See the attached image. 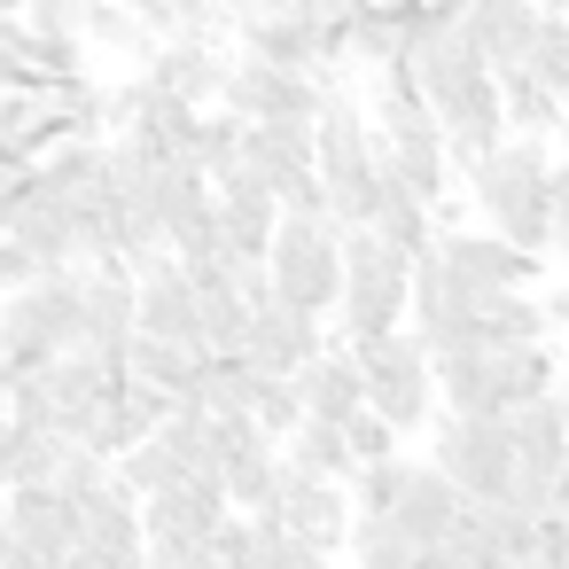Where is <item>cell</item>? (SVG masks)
Segmentation results:
<instances>
[{"mask_svg": "<svg viewBox=\"0 0 569 569\" xmlns=\"http://www.w3.org/2000/svg\"><path fill=\"white\" fill-rule=\"evenodd\" d=\"M546 172H553V149H546V141H515V133H507L476 172H460L468 196H476V211H483V227H491L499 242H515L522 258H546V250H553Z\"/></svg>", "mask_w": 569, "mask_h": 569, "instance_id": "cell-1", "label": "cell"}, {"mask_svg": "<svg viewBox=\"0 0 569 569\" xmlns=\"http://www.w3.org/2000/svg\"><path fill=\"white\" fill-rule=\"evenodd\" d=\"M336 266H343V281H336L343 343H367V336L406 328V266H413V258H398V250H390L382 234H367V227H336Z\"/></svg>", "mask_w": 569, "mask_h": 569, "instance_id": "cell-2", "label": "cell"}, {"mask_svg": "<svg viewBox=\"0 0 569 569\" xmlns=\"http://www.w3.org/2000/svg\"><path fill=\"white\" fill-rule=\"evenodd\" d=\"M266 281H273V305L328 320L336 312V281H343V266H336V219L281 211L273 242H266Z\"/></svg>", "mask_w": 569, "mask_h": 569, "instance_id": "cell-3", "label": "cell"}, {"mask_svg": "<svg viewBox=\"0 0 569 569\" xmlns=\"http://www.w3.org/2000/svg\"><path fill=\"white\" fill-rule=\"evenodd\" d=\"M429 468L452 476L460 499L499 507L507 476H515V445H507V413H429Z\"/></svg>", "mask_w": 569, "mask_h": 569, "instance_id": "cell-4", "label": "cell"}, {"mask_svg": "<svg viewBox=\"0 0 569 569\" xmlns=\"http://www.w3.org/2000/svg\"><path fill=\"white\" fill-rule=\"evenodd\" d=\"M343 359L367 375V413H382L398 437L421 429L437 413V390H429V351L413 328H390V336H367V343H343Z\"/></svg>", "mask_w": 569, "mask_h": 569, "instance_id": "cell-5", "label": "cell"}, {"mask_svg": "<svg viewBox=\"0 0 569 569\" xmlns=\"http://www.w3.org/2000/svg\"><path fill=\"white\" fill-rule=\"evenodd\" d=\"M328 79H336V71H328ZM328 79H320V71H273V63H258V56H234L227 79H219V110L242 118V126H258V118H320Z\"/></svg>", "mask_w": 569, "mask_h": 569, "instance_id": "cell-6", "label": "cell"}, {"mask_svg": "<svg viewBox=\"0 0 569 569\" xmlns=\"http://www.w3.org/2000/svg\"><path fill=\"white\" fill-rule=\"evenodd\" d=\"M437 266L468 289V297H499V289H538V258H522L515 242H499L491 227H437Z\"/></svg>", "mask_w": 569, "mask_h": 569, "instance_id": "cell-7", "label": "cell"}, {"mask_svg": "<svg viewBox=\"0 0 569 569\" xmlns=\"http://www.w3.org/2000/svg\"><path fill=\"white\" fill-rule=\"evenodd\" d=\"M289 538H312V546H343V530H351V491L343 483H328V476H305V468H289L281 452H273V507H266Z\"/></svg>", "mask_w": 569, "mask_h": 569, "instance_id": "cell-8", "label": "cell"}, {"mask_svg": "<svg viewBox=\"0 0 569 569\" xmlns=\"http://www.w3.org/2000/svg\"><path fill=\"white\" fill-rule=\"evenodd\" d=\"M133 328L203 351V343H196V281H188V266H180L172 250H157V258L133 266Z\"/></svg>", "mask_w": 569, "mask_h": 569, "instance_id": "cell-9", "label": "cell"}, {"mask_svg": "<svg viewBox=\"0 0 569 569\" xmlns=\"http://www.w3.org/2000/svg\"><path fill=\"white\" fill-rule=\"evenodd\" d=\"M234 164H242V172H258V188L281 203V196L312 172V118H258V126H242Z\"/></svg>", "mask_w": 569, "mask_h": 569, "instance_id": "cell-10", "label": "cell"}, {"mask_svg": "<svg viewBox=\"0 0 569 569\" xmlns=\"http://www.w3.org/2000/svg\"><path fill=\"white\" fill-rule=\"evenodd\" d=\"M312 351H328V328L312 312H289V305H250V328H242V359L258 375H297Z\"/></svg>", "mask_w": 569, "mask_h": 569, "instance_id": "cell-11", "label": "cell"}, {"mask_svg": "<svg viewBox=\"0 0 569 569\" xmlns=\"http://www.w3.org/2000/svg\"><path fill=\"white\" fill-rule=\"evenodd\" d=\"M468 40H476V56H483V71L491 79H507V71H522L530 63V48H538V0H468Z\"/></svg>", "mask_w": 569, "mask_h": 569, "instance_id": "cell-12", "label": "cell"}, {"mask_svg": "<svg viewBox=\"0 0 569 569\" xmlns=\"http://www.w3.org/2000/svg\"><path fill=\"white\" fill-rule=\"evenodd\" d=\"M0 522H9L17 546H32L48 561H63L79 546V515H71V499L56 483H9V491H0Z\"/></svg>", "mask_w": 569, "mask_h": 569, "instance_id": "cell-13", "label": "cell"}, {"mask_svg": "<svg viewBox=\"0 0 569 569\" xmlns=\"http://www.w3.org/2000/svg\"><path fill=\"white\" fill-rule=\"evenodd\" d=\"M227 48H203V40H157V56L141 63V79L149 87H164L172 102H188V110H203V102H219V79H227Z\"/></svg>", "mask_w": 569, "mask_h": 569, "instance_id": "cell-14", "label": "cell"}, {"mask_svg": "<svg viewBox=\"0 0 569 569\" xmlns=\"http://www.w3.org/2000/svg\"><path fill=\"white\" fill-rule=\"evenodd\" d=\"M219 515H227L219 483H203V476H172L164 491H149V499H141V546H164V538H203Z\"/></svg>", "mask_w": 569, "mask_h": 569, "instance_id": "cell-15", "label": "cell"}, {"mask_svg": "<svg viewBox=\"0 0 569 569\" xmlns=\"http://www.w3.org/2000/svg\"><path fill=\"white\" fill-rule=\"evenodd\" d=\"M234 48H242V56H258V63H273V71H320V79H328V71H343L297 9H281V17H250V24L234 32Z\"/></svg>", "mask_w": 569, "mask_h": 569, "instance_id": "cell-16", "label": "cell"}, {"mask_svg": "<svg viewBox=\"0 0 569 569\" xmlns=\"http://www.w3.org/2000/svg\"><path fill=\"white\" fill-rule=\"evenodd\" d=\"M297 406H305V421H328V429H343L359 406H367V375L343 359V351H312L297 375Z\"/></svg>", "mask_w": 569, "mask_h": 569, "instance_id": "cell-17", "label": "cell"}, {"mask_svg": "<svg viewBox=\"0 0 569 569\" xmlns=\"http://www.w3.org/2000/svg\"><path fill=\"white\" fill-rule=\"evenodd\" d=\"M126 336H133V273L126 266H87L79 273V343H126Z\"/></svg>", "mask_w": 569, "mask_h": 569, "instance_id": "cell-18", "label": "cell"}, {"mask_svg": "<svg viewBox=\"0 0 569 569\" xmlns=\"http://www.w3.org/2000/svg\"><path fill=\"white\" fill-rule=\"evenodd\" d=\"M452 515H460L452 476H445V468H429V460H413V468H406V491H398V507H390V522H398L413 546H437V538L452 530Z\"/></svg>", "mask_w": 569, "mask_h": 569, "instance_id": "cell-19", "label": "cell"}, {"mask_svg": "<svg viewBox=\"0 0 569 569\" xmlns=\"http://www.w3.org/2000/svg\"><path fill=\"white\" fill-rule=\"evenodd\" d=\"M367 234H382L398 258H421L429 242H437V219H429V203L413 196V188H398L382 164H375V203H367Z\"/></svg>", "mask_w": 569, "mask_h": 569, "instance_id": "cell-20", "label": "cell"}, {"mask_svg": "<svg viewBox=\"0 0 569 569\" xmlns=\"http://www.w3.org/2000/svg\"><path fill=\"white\" fill-rule=\"evenodd\" d=\"M507 445H515V468H522V476H546V483H553V468H561V452H569V421H561L553 390H546V398H522V406L507 413Z\"/></svg>", "mask_w": 569, "mask_h": 569, "instance_id": "cell-21", "label": "cell"}, {"mask_svg": "<svg viewBox=\"0 0 569 569\" xmlns=\"http://www.w3.org/2000/svg\"><path fill=\"white\" fill-rule=\"evenodd\" d=\"M546 305L538 289H499V297H476V343L483 351H515V343H546Z\"/></svg>", "mask_w": 569, "mask_h": 569, "instance_id": "cell-22", "label": "cell"}, {"mask_svg": "<svg viewBox=\"0 0 569 569\" xmlns=\"http://www.w3.org/2000/svg\"><path fill=\"white\" fill-rule=\"evenodd\" d=\"M79 48H87V56L149 63V56H157V32H149L133 9H118V0H87V9H79Z\"/></svg>", "mask_w": 569, "mask_h": 569, "instance_id": "cell-23", "label": "cell"}, {"mask_svg": "<svg viewBox=\"0 0 569 569\" xmlns=\"http://www.w3.org/2000/svg\"><path fill=\"white\" fill-rule=\"evenodd\" d=\"M211 351H188V343H172V336H126V375L133 382H157V390H172V398H188L196 390V367H203Z\"/></svg>", "mask_w": 569, "mask_h": 569, "instance_id": "cell-24", "label": "cell"}, {"mask_svg": "<svg viewBox=\"0 0 569 569\" xmlns=\"http://www.w3.org/2000/svg\"><path fill=\"white\" fill-rule=\"evenodd\" d=\"M491 359V406L515 413L522 398H546L553 390V351L546 343H515V351H483Z\"/></svg>", "mask_w": 569, "mask_h": 569, "instance_id": "cell-25", "label": "cell"}, {"mask_svg": "<svg viewBox=\"0 0 569 569\" xmlns=\"http://www.w3.org/2000/svg\"><path fill=\"white\" fill-rule=\"evenodd\" d=\"M499 126L515 133V141H553V126H561V102L530 79V71H507L499 79Z\"/></svg>", "mask_w": 569, "mask_h": 569, "instance_id": "cell-26", "label": "cell"}, {"mask_svg": "<svg viewBox=\"0 0 569 569\" xmlns=\"http://www.w3.org/2000/svg\"><path fill=\"white\" fill-rule=\"evenodd\" d=\"M289 468H305V476H328V483H343L351 476V452H343V429H328V421H297L281 445H273Z\"/></svg>", "mask_w": 569, "mask_h": 569, "instance_id": "cell-27", "label": "cell"}, {"mask_svg": "<svg viewBox=\"0 0 569 569\" xmlns=\"http://www.w3.org/2000/svg\"><path fill=\"white\" fill-rule=\"evenodd\" d=\"M219 499L234 515H266L273 507V445H250V452L219 460Z\"/></svg>", "mask_w": 569, "mask_h": 569, "instance_id": "cell-28", "label": "cell"}, {"mask_svg": "<svg viewBox=\"0 0 569 569\" xmlns=\"http://www.w3.org/2000/svg\"><path fill=\"white\" fill-rule=\"evenodd\" d=\"M343 546H351V561H359V569H413V553H421L390 515H351Z\"/></svg>", "mask_w": 569, "mask_h": 569, "instance_id": "cell-29", "label": "cell"}, {"mask_svg": "<svg viewBox=\"0 0 569 569\" xmlns=\"http://www.w3.org/2000/svg\"><path fill=\"white\" fill-rule=\"evenodd\" d=\"M406 468H413V460H367V468H351V476H343L351 515H390L398 491H406Z\"/></svg>", "mask_w": 569, "mask_h": 569, "instance_id": "cell-30", "label": "cell"}, {"mask_svg": "<svg viewBox=\"0 0 569 569\" xmlns=\"http://www.w3.org/2000/svg\"><path fill=\"white\" fill-rule=\"evenodd\" d=\"M250 421H258V429L281 445V437L305 421V406H297V382H289V375H258V382H250Z\"/></svg>", "mask_w": 569, "mask_h": 569, "instance_id": "cell-31", "label": "cell"}, {"mask_svg": "<svg viewBox=\"0 0 569 569\" xmlns=\"http://www.w3.org/2000/svg\"><path fill=\"white\" fill-rule=\"evenodd\" d=\"M110 468H118V483H126L133 499H149V491H164V483L180 476V468H172V452H164L157 437H141V445H126V452H118Z\"/></svg>", "mask_w": 569, "mask_h": 569, "instance_id": "cell-32", "label": "cell"}, {"mask_svg": "<svg viewBox=\"0 0 569 569\" xmlns=\"http://www.w3.org/2000/svg\"><path fill=\"white\" fill-rule=\"evenodd\" d=\"M522 71H530V79L569 110V32H561V24H538V48H530V63H522Z\"/></svg>", "mask_w": 569, "mask_h": 569, "instance_id": "cell-33", "label": "cell"}, {"mask_svg": "<svg viewBox=\"0 0 569 569\" xmlns=\"http://www.w3.org/2000/svg\"><path fill=\"white\" fill-rule=\"evenodd\" d=\"M343 452H351V468H367V460H398V429H390L382 413L359 406V413L343 421Z\"/></svg>", "mask_w": 569, "mask_h": 569, "instance_id": "cell-34", "label": "cell"}, {"mask_svg": "<svg viewBox=\"0 0 569 569\" xmlns=\"http://www.w3.org/2000/svg\"><path fill=\"white\" fill-rule=\"evenodd\" d=\"M0 87H40L32 79V24L24 17H0Z\"/></svg>", "mask_w": 569, "mask_h": 569, "instance_id": "cell-35", "label": "cell"}, {"mask_svg": "<svg viewBox=\"0 0 569 569\" xmlns=\"http://www.w3.org/2000/svg\"><path fill=\"white\" fill-rule=\"evenodd\" d=\"M79 9H87V0H24V24L40 32V40H79Z\"/></svg>", "mask_w": 569, "mask_h": 569, "instance_id": "cell-36", "label": "cell"}, {"mask_svg": "<svg viewBox=\"0 0 569 569\" xmlns=\"http://www.w3.org/2000/svg\"><path fill=\"white\" fill-rule=\"evenodd\" d=\"M32 273H40V258H32L17 234H0V297H9V289H24Z\"/></svg>", "mask_w": 569, "mask_h": 569, "instance_id": "cell-37", "label": "cell"}, {"mask_svg": "<svg viewBox=\"0 0 569 569\" xmlns=\"http://www.w3.org/2000/svg\"><path fill=\"white\" fill-rule=\"evenodd\" d=\"M538 569H569V515H538Z\"/></svg>", "mask_w": 569, "mask_h": 569, "instance_id": "cell-38", "label": "cell"}, {"mask_svg": "<svg viewBox=\"0 0 569 569\" xmlns=\"http://www.w3.org/2000/svg\"><path fill=\"white\" fill-rule=\"evenodd\" d=\"M538 305H546V328H569V250H561V281H553Z\"/></svg>", "mask_w": 569, "mask_h": 569, "instance_id": "cell-39", "label": "cell"}, {"mask_svg": "<svg viewBox=\"0 0 569 569\" xmlns=\"http://www.w3.org/2000/svg\"><path fill=\"white\" fill-rule=\"evenodd\" d=\"M0 569H56V561H48V553H32V546H17V538H9V553H0Z\"/></svg>", "mask_w": 569, "mask_h": 569, "instance_id": "cell-40", "label": "cell"}, {"mask_svg": "<svg viewBox=\"0 0 569 569\" xmlns=\"http://www.w3.org/2000/svg\"><path fill=\"white\" fill-rule=\"evenodd\" d=\"M538 17H546V24H561V32H569V0H538Z\"/></svg>", "mask_w": 569, "mask_h": 569, "instance_id": "cell-41", "label": "cell"}, {"mask_svg": "<svg viewBox=\"0 0 569 569\" xmlns=\"http://www.w3.org/2000/svg\"><path fill=\"white\" fill-rule=\"evenodd\" d=\"M56 569H102V561H94V553H63Z\"/></svg>", "mask_w": 569, "mask_h": 569, "instance_id": "cell-42", "label": "cell"}, {"mask_svg": "<svg viewBox=\"0 0 569 569\" xmlns=\"http://www.w3.org/2000/svg\"><path fill=\"white\" fill-rule=\"evenodd\" d=\"M553 141H561V157H569V110H561V126H553Z\"/></svg>", "mask_w": 569, "mask_h": 569, "instance_id": "cell-43", "label": "cell"}, {"mask_svg": "<svg viewBox=\"0 0 569 569\" xmlns=\"http://www.w3.org/2000/svg\"><path fill=\"white\" fill-rule=\"evenodd\" d=\"M188 9H203V0H172V17H188Z\"/></svg>", "mask_w": 569, "mask_h": 569, "instance_id": "cell-44", "label": "cell"}]
</instances>
